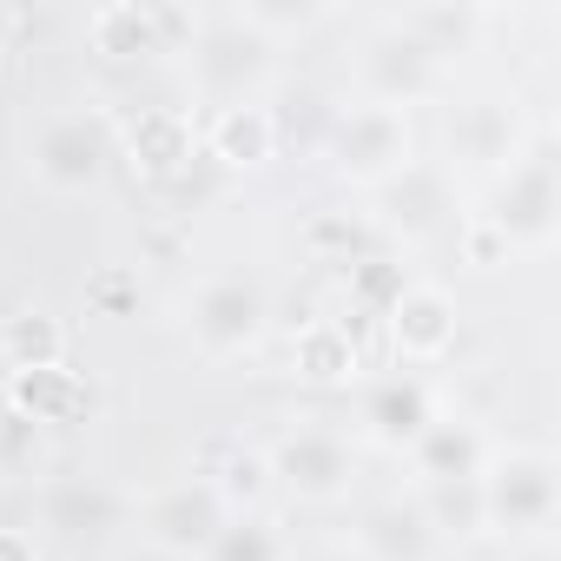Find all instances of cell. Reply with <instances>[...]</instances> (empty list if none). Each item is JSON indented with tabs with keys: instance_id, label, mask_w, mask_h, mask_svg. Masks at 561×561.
<instances>
[{
	"instance_id": "1",
	"label": "cell",
	"mask_w": 561,
	"mask_h": 561,
	"mask_svg": "<svg viewBox=\"0 0 561 561\" xmlns=\"http://www.w3.org/2000/svg\"><path fill=\"white\" fill-rule=\"evenodd\" d=\"M476 495H482V528H495L508 541H541L561 515V462L528 443L489 449Z\"/></svg>"
},
{
	"instance_id": "2",
	"label": "cell",
	"mask_w": 561,
	"mask_h": 561,
	"mask_svg": "<svg viewBox=\"0 0 561 561\" xmlns=\"http://www.w3.org/2000/svg\"><path fill=\"white\" fill-rule=\"evenodd\" d=\"M113 159H119V133L100 106H60L27 133V172L60 198H80V192L106 185Z\"/></svg>"
},
{
	"instance_id": "3",
	"label": "cell",
	"mask_w": 561,
	"mask_h": 561,
	"mask_svg": "<svg viewBox=\"0 0 561 561\" xmlns=\"http://www.w3.org/2000/svg\"><path fill=\"white\" fill-rule=\"evenodd\" d=\"M482 225H495V238L508 251H548L561 238V179H554V139H528L515 152L508 172H495L489 211H476Z\"/></svg>"
},
{
	"instance_id": "4",
	"label": "cell",
	"mask_w": 561,
	"mask_h": 561,
	"mask_svg": "<svg viewBox=\"0 0 561 561\" xmlns=\"http://www.w3.org/2000/svg\"><path fill=\"white\" fill-rule=\"evenodd\" d=\"M324 159H331V172H337L344 185L377 192V185H390L403 165H416V126H410V113H397V106L357 100V106L331 113V126H324Z\"/></svg>"
},
{
	"instance_id": "5",
	"label": "cell",
	"mask_w": 561,
	"mask_h": 561,
	"mask_svg": "<svg viewBox=\"0 0 561 561\" xmlns=\"http://www.w3.org/2000/svg\"><path fill=\"white\" fill-rule=\"evenodd\" d=\"M185 54H192V80H198V93L218 100V106L257 100V87H264L271 67H277V47H271L264 34H251L231 8H225V14H205Z\"/></svg>"
},
{
	"instance_id": "6",
	"label": "cell",
	"mask_w": 561,
	"mask_h": 561,
	"mask_svg": "<svg viewBox=\"0 0 561 561\" xmlns=\"http://www.w3.org/2000/svg\"><path fill=\"white\" fill-rule=\"evenodd\" d=\"M185 331H192V344L205 357H251L264 344V331H271V298H264L257 277L218 271V277H205V285L192 291Z\"/></svg>"
},
{
	"instance_id": "7",
	"label": "cell",
	"mask_w": 561,
	"mask_h": 561,
	"mask_svg": "<svg viewBox=\"0 0 561 561\" xmlns=\"http://www.w3.org/2000/svg\"><path fill=\"white\" fill-rule=\"evenodd\" d=\"M133 522H139V541L179 554V561H198L218 528L231 522V502L211 489V476H179L152 495H133Z\"/></svg>"
},
{
	"instance_id": "8",
	"label": "cell",
	"mask_w": 561,
	"mask_h": 561,
	"mask_svg": "<svg viewBox=\"0 0 561 561\" xmlns=\"http://www.w3.org/2000/svg\"><path fill=\"white\" fill-rule=\"evenodd\" d=\"M264 462H271V482H285L298 502H318V508L351 502V489H357V449L344 430H324V423L285 430L264 449Z\"/></svg>"
},
{
	"instance_id": "9",
	"label": "cell",
	"mask_w": 561,
	"mask_h": 561,
	"mask_svg": "<svg viewBox=\"0 0 561 561\" xmlns=\"http://www.w3.org/2000/svg\"><path fill=\"white\" fill-rule=\"evenodd\" d=\"M34 515L67 548H100L113 528L133 522V495L106 476H47L34 489Z\"/></svg>"
},
{
	"instance_id": "10",
	"label": "cell",
	"mask_w": 561,
	"mask_h": 561,
	"mask_svg": "<svg viewBox=\"0 0 561 561\" xmlns=\"http://www.w3.org/2000/svg\"><path fill=\"white\" fill-rule=\"evenodd\" d=\"M351 80H357V100L410 113L416 100H430V93L443 87V67H436V60H430L403 27H397V21H377V27L364 34V47H357Z\"/></svg>"
},
{
	"instance_id": "11",
	"label": "cell",
	"mask_w": 561,
	"mask_h": 561,
	"mask_svg": "<svg viewBox=\"0 0 561 561\" xmlns=\"http://www.w3.org/2000/svg\"><path fill=\"white\" fill-rule=\"evenodd\" d=\"M383 324H390V351L403 357V370H430V364H443V357L456 351V337H462V311H456V298H449L443 285H430V277H410L403 298L383 311Z\"/></svg>"
},
{
	"instance_id": "12",
	"label": "cell",
	"mask_w": 561,
	"mask_h": 561,
	"mask_svg": "<svg viewBox=\"0 0 561 561\" xmlns=\"http://www.w3.org/2000/svg\"><path fill=\"white\" fill-rule=\"evenodd\" d=\"M377 225L383 231H397V238H410V244H423V238H443L449 225H456V192H449V179L436 172V165H403L390 185H377Z\"/></svg>"
},
{
	"instance_id": "13",
	"label": "cell",
	"mask_w": 561,
	"mask_h": 561,
	"mask_svg": "<svg viewBox=\"0 0 561 561\" xmlns=\"http://www.w3.org/2000/svg\"><path fill=\"white\" fill-rule=\"evenodd\" d=\"M522 146V113L508 100H469L449 113V159L469 172H508Z\"/></svg>"
},
{
	"instance_id": "14",
	"label": "cell",
	"mask_w": 561,
	"mask_h": 561,
	"mask_svg": "<svg viewBox=\"0 0 561 561\" xmlns=\"http://www.w3.org/2000/svg\"><path fill=\"white\" fill-rule=\"evenodd\" d=\"M430 416H436V390H430L416 370H390V377L364 383V397H357V423H364L383 449H410V443L430 430Z\"/></svg>"
},
{
	"instance_id": "15",
	"label": "cell",
	"mask_w": 561,
	"mask_h": 561,
	"mask_svg": "<svg viewBox=\"0 0 561 561\" xmlns=\"http://www.w3.org/2000/svg\"><path fill=\"white\" fill-rule=\"evenodd\" d=\"M351 548H357L364 561H436L443 535L430 528L423 502L390 495V502H370V508L357 515V541H351Z\"/></svg>"
},
{
	"instance_id": "16",
	"label": "cell",
	"mask_w": 561,
	"mask_h": 561,
	"mask_svg": "<svg viewBox=\"0 0 561 561\" xmlns=\"http://www.w3.org/2000/svg\"><path fill=\"white\" fill-rule=\"evenodd\" d=\"M410 462H416V476H423V489H436V482H476L482 476V462H489V436L469 423V416H430V430L410 443Z\"/></svg>"
},
{
	"instance_id": "17",
	"label": "cell",
	"mask_w": 561,
	"mask_h": 561,
	"mask_svg": "<svg viewBox=\"0 0 561 561\" xmlns=\"http://www.w3.org/2000/svg\"><path fill=\"white\" fill-rule=\"evenodd\" d=\"M436 67H449L456 54H476L482 27H489V8H476V0H423V8H403L390 14Z\"/></svg>"
},
{
	"instance_id": "18",
	"label": "cell",
	"mask_w": 561,
	"mask_h": 561,
	"mask_svg": "<svg viewBox=\"0 0 561 561\" xmlns=\"http://www.w3.org/2000/svg\"><path fill=\"white\" fill-rule=\"evenodd\" d=\"M8 410H21L27 423H80L93 410V390L80 370L67 364H47V370H8Z\"/></svg>"
},
{
	"instance_id": "19",
	"label": "cell",
	"mask_w": 561,
	"mask_h": 561,
	"mask_svg": "<svg viewBox=\"0 0 561 561\" xmlns=\"http://www.w3.org/2000/svg\"><path fill=\"white\" fill-rule=\"evenodd\" d=\"M277 152V113L257 106V100H238V106H218L211 126H205V159L231 165V172H251Z\"/></svg>"
},
{
	"instance_id": "20",
	"label": "cell",
	"mask_w": 561,
	"mask_h": 561,
	"mask_svg": "<svg viewBox=\"0 0 561 561\" xmlns=\"http://www.w3.org/2000/svg\"><path fill=\"white\" fill-rule=\"evenodd\" d=\"M119 152H126V165H133L139 179H172V172H185V159H192V126H185V113H172V106H146V113L126 126Z\"/></svg>"
},
{
	"instance_id": "21",
	"label": "cell",
	"mask_w": 561,
	"mask_h": 561,
	"mask_svg": "<svg viewBox=\"0 0 561 561\" xmlns=\"http://www.w3.org/2000/svg\"><path fill=\"white\" fill-rule=\"evenodd\" d=\"M87 47L100 60H113V67L165 54L159 47V21H152V8H139V0H106V8H93L87 14Z\"/></svg>"
},
{
	"instance_id": "22",
	"label": "cell",
	"mask_w": 561,
	"mask_h": 561,
	"mask_svg": "<svg viewBox=\"0 0 561 561\" xmlns=\"http://www.w3.org/2000/svg\"><path fill=\"white\" fill-rule=\"evenodd\" d=\"M291 364H298L305 383H357L364 351H357V337H351L344 324H311V331H298Z\"/></svg>"
},
{
	"instance_id": "23",
	"label": "cell",
	"mask_w": 561,
	"mask_h": 561,
	"mask_svg": "<svg viewBox=\"0 0 561 561\" xmlns=\"http://www.w3.org/2000/svg\"><path fill=\"white\" fill-rule=\"evenodd\" d=\"M0 364L8 370H47V364H67V324L47 318V311H21L0 324Z\"/></svg>"
},
{
	"instance_id": "24",
	"label": "cell",
	"mask_w": 561,
	"mask_h": 561,
	"mask_svg": "<svg viewBox=\"0 0 561 561\" xmlns=\"http://www.w3.org/2000/svg\"><path fill=\"white\" fill-rule=\"evenodd\" d=\"M251 34H264L271 47H285V41H298V34H311L318 21H331V8H318V0H244V8H231Z\"/></svg>"
},
{
	"instance_id": "25",
	"label": "cell",
	"mask_w": 561,
	"mask_h": 561,
	"mask_svg": "<svg viewBox=\"0 0 561 561\" xmlns=\"http://www.w3.org/2000/svg\"><path fill=\"white\" fill-rule=\"evenodd\" d=\"M198 561H285V535H277L264 515H231Z\"/></svg>"
},
{
	"instance_id": "26",
	"label": "cell",
	"mask_w": 561,
	"mask_h": 561,
	"mask_svg": "<svg viewBox=\"0 0 561 561\" xmlns=\"http://www.w3.org/2000/svg\"><path fill=\"white\" fill-rule=\"evenodd\" d=\"M205 476H211V489L231 502V515H251L257 495L271 489V462H264V449H225V462L205 469Z\"/></svg>"
},
{
	"instance_id": "27",
	"label": "cell",
	"mask_w": 561,
	"mask_h": 561,
	"mask_svg": "<svg viewBox=\"0 0 561 561\" xmlns=\"http://www.w3.org/2000/svg\"><path fill=\"white\" fill-rule=\"evenodd\" d=\"M423 515H430V528H436L443 541L482 535V495H476V482H436L430 502H423Z\"/></svg>"
},
{
	"instance_id": "28",
	"label": "cell",
	"mask_w": 561,
	"mask_h": 561,
	"mask_svg": "<svg viewBox=\"0 0 561 561\" xmlns=\"http://www.w3.org/2000/svg\"><path fill=\"white\" fill-rule=\"evenodd\" d=\"M403 285H410V271H403L397 257L364 251V257L351 264V298H357V311H364V318H383V311L403 298Z\"/></svg>"
},
{
	"instance_id": "29",
	"label": "cell",
	"mask_w": 561,
	"mask_h": 561,
	"mask_svg": "<svg viewBox=\"0 0 561 561\" xmlns=\"http://www.w3.org/2000/svg\"><path fill=\"white\" fill-rule=\"evenodd\" d=\"M311 251H331V257H344V264H357L364 257V225L351 218V211H324V218H311Z\"/></svg>"
},
{
	"instance_id": "30",
	"label": "cell",
	"mask_w": 561,
	"mask_h": 561,
	"mask_svg": "<svg viewBox=\"0 0 561 561\" xmlns=\"http://www.w3.org/2000/svg\"><path fill=\"white\" fill-rule=\"evenodd\" d=\"M133 298H139V277L133 271H100L93 277V305L100 311H133Z\"/></svg>"
},
{
	"instance_id": "31",
	"label": "cell",
	"mask_w": 561,
	"mask_h": 561,
	"mask_svg": "<svg viewBox=\"0 0 561 561\" xmlns=\"http://www.w3.org/2000/svg\"><path fill=\"white\" fill-rule=\"evenodd\" d=\"M462 244H469V264H502V257H508V244H502L495 225H482V218L462 225Z\"/></svg>"
},
{
	"instance_id": "32",
	"label": "cell",
	"mask_w": 561,
	"mask_h": 561,
	"mask_svg": "<svg viewBox=\"0 0 561 561\" xmlns=\"http://www.w3.org/2000/svg\"><path fill=\"white\" fill-rule=\"evenodd\" d=\"M0 561H41L34 535H27V528H0Z\"/></svg>"
},
{
	"instance_id": "33",
	"label": "cell",
	"mask_w": 561,
	"mask_h": 561,
	"mask_svg": "<svg viewBox=\"0 0 561 561\" xmlns=\"http://www.w3.org/2000/svg\"><path fill=\"white\" fill-rule=\"evenodd\" d=\"M113 561H179V554H165V548H152V541H139V548H119Z\"/></svg>"
},
{
	"instance_id": "34",
	"label": "cell",
	"mask_w": 561,
	"mask_h": 561,
	"mask_svg": "<svg viewBox=\"0 0 561 561\" xmlns=\"http://www.w3.org/2000/svg\"><path fill=\"white\" fill-rule=\"evenodd\" d=\"M508 561H554V548H548V541H522Z\"/></svg>"
},
{
	"instance_id": "35",
	"label": "cell",
	"mask_w": 561,
	"mask_h": 561,
	"mask_svg": "<svg viewBox=\"0 0 561 561\" xmlns=\"http://www.w3.org/2000/svg\"><path fill=\"white\" fill-rule=\"evenodd\" d=\"M311 561H364V554H357V548H318Z\"/></svg>"
},
{
	"instance_id": "36",
	"label": "cell",
	"mask_w": 561,
	"mask_h": 561,
	"mask_svg": "<svg viewBox=\"0 0 561 561\" xmlns=\"http://www.w3.org/2000/svg\"><path fill=\"white\" fill-rule=\"evenodd\" d=\"M0 73H8V34H0Z\"/></svg>"
}]
</instances>
